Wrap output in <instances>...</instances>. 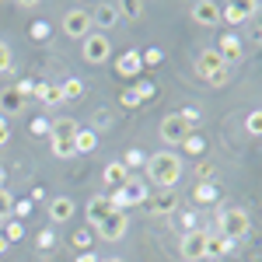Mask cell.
<instances>
[{
  "instance_id": "cell-41",
  "label": "cell",
  "mask_w": 262,
  "mask_h": 262,
  "mask_svg": "<svg viewBox=\"0 0 262 262\" xmlns=\"http://www.w3.org/2000/svg\"><path fill=\"white\" fill-rule=\"evenodd\" d=\"M32 39H49V25L46 21H35L32 25Z\"/></svg>"
},
{
  "instance_id": "cell-4",
  "label": "cell",
  "mask_w": 262,
  "mask_h": 262,
  "mask_svg": "<svg viewBox=\"0 0 262 262\" xmlns=\"http://www.w3.org/2000/svg\"><path fill=\"white\" fill-rule=\"evenodd\" d=\"M150 200V189H147V182L143 179H133L129 175V182L122 185V189H116L112 196H108V203L116 206V210H126L129 213V206H140V203Z\"/></svg>"
},
{
  "instance_id": "cell-25",
  "label": "cell",
  "mask_w": 262,
  "mask_h": 262,
  "mask_svg": "<svg viewBox=\"0 0 262 262\" xmlns=\"http://www.w3.org/2000/svg\"><path fill=\"white\" fill-rule=\"evenodd\" d=\"M49 150H53V158H60V161H67V158H74V154H77L74 140H49Z\"/></svg>"
},
{
  "instance_id": "cell-18",
  "label": "cell",
  "mask_w": 262,
  "mask_h": 262,
  "mask_svg": "<svg viewBox=\"0 0 262 262\" xmlns=\"http://www.w3.org/2000/svg\"><path fill=\"white\" fill-rule=\"evenodd\" d=\"M234 252V242H227L224 234H213L210 231V242H206V259H224Z\"/></svg>"
},
{
  "instance_id": "cell-42",
  "label": "cell",
  "mask_w": 262,
  "mask_h": 262,
  "mask_svg": "<svg viewBox=\"0 0 262 262\" xmlns=\"http://www.w3.org/2000/svg\"><path fill=\"white\" fill-rule=\"evenodd\" d=\"M32 133H35V137H49V122L35 119V122H32Z\"/></svg>"
},
{
  "instance_id": "cell-22",
  "label": "cell",
  "mask_w": 262,
  "mask_h": 262,
  "mask_svg": "<svg viewBox=\"0 0 262 262\" xmlns=\"http://www.w3.org/2000/svg\"><path fill=\"white\" fill-rule=\"evenodd\" d=\"M248 14H245L242 4H221V25H245Z\"/></svg>"
},
{
  "instance_id": "cell-28",
  "label": "cell",
  "mask_w": 262,
  "mask_h": 262,
  "mask_svg": "<svg viewBox=\"0 0 262 262\" xmlns=\"http://www.w3.org/2000/svg\"><path fill=\"white\" fill-rule=\"evenodd\" d=\"M179 227H182V234L196 231V227H200V213H196V210H185V213H179Z\"/></svg>"
},
{
  "instance_id": "cell-47",
  "label": "cell",
  "mask_w": 262,
  "mask_h": 262,
  "mask_svg": "<svg viewBox=\"0 0 262 262\" xmlns=\"http://www.w3.org/2000/svg\"><path fill=\"white\" fill-rule=\"evenodd\" d=\"M7 248H11V242H7V238H4V234H0V255H4V252H7Z\"/></svg>"
},
{
  "instance_id": "cell-34",
  "label": "cell",
  "mask_w": 262,
  "mask_h": 262,
  "mask_svg": "<svg viewBox=\"0 0 262 262\" xmlns=\"http://www.w3.org/2000/svg\"><path fill=\"white\" fill-rule=\"evenodd\" d=\"M4 238H7L11 245H14V242H21V238H25V227H21L18 221H7V231H4Z\"/></svg>"
},
{
  "instance_id": "cell-1",
  "label": "cell",
  "mask_w": 262,
  "mask_h": 262,
  "mask_svg": "<svg viewBox=\"0 0 262 262\" xmlns=\"http://www.w3.org/2000/svg\"><path fill=\"white\" fill-rule=\"evenodd\" d=\"M147 185H158V189H175L182 179V158L175 150H154L147 154Z\"/></svg>"
},
{
  "instance_id": "cell-14",
  "label": "cell",
  "mask_w": 262,
  "mask_h": 262,
  "mask_svg": "<svg viewBox=\"0 0 262 262\" xmlns=\"http://www.w3.org/2000/svg\"><path fill=\"white\" fill-rule=\"evenodd\" d=\"M217 53H221V60L231 67V63H242V56H245V46H242V39L234 35V32H227L221 39V46H217Z\"/></svg>"
},
{
  "instance_id": "cell-23",
  "label": "cell",
  "mask_w": 262,
  "mask_h": 262,
  "mask_svg": "<svg viewBox=\"0 0 262 262\" xmlns=\"http://www.w3.org/2000/svg\"><path fill=\"white\" fill-rule=\"evenodd\" d=\"M74 147H77V154H91V150L98 147V133H95V129H77Z\"/></svg>"
},
{
  "instance_id": "cell-19",
  "label": "cell",
  "mask_w": 262,
  "mask_h": 262,
  "mask_svg": "<svg viewBox=\"0 0 262 262\" xmlns=\"http://www.w3.org/2000/svg\"><path fill=\"white\" fill-rule=\"evenodd\" d=\"M116 67H119L122 77H140L143 60H140V53H133V49H129V53H122V56H119V63H116Z\"/></svg>"
},
{
  "instance_id": "cell-12",
  "label": "cell",
  "mask_w": 262,
  "mask_h": 262,
  "mask_svg": "<svg viewBox=\"0 0 262 262\" xmlns=\"http://www.w3.org/2000/svg\"><path fill=\"white\" fill-rule=\"evenodd\" d=\"M112 203H108V196H95V200H88V227L91 231H98L101 224H105V217H112Z\"/></svg>"
},
{
  "instance_id": "cell-49",
  "label": "cell",
  "mask_w": 262,
  "mask_h": 262,
  "mask_svg": "<svg viewBox=\"0 0 262 262\" xmlns=\"http://www.w3.org/2000/svg\"><path fill=\"white\" fill-rule=\"evenodd\" d=\"M0 189H4V171H0Z\"/></svg>"
},
{
  "instance_id": "cell-31",
  "label": "cell",
  "mask_w": 262,
  "mask_h": 262,
  "mask_svg": "<svg viewBox=\"0 0 262 262\" xmlns=\"http://www.w3.org/2000/svg\"><path fill=\"white\" fill-rule=\"evenodd\" d=\"M11 213H14V196L0 189V221H11Z\"/></svg>"
},
{
  "instance_id": "cell-40",
  "label": "cell",
  "mask_w": 262,
  "mask_h": 262,
  "mask_svg": "<svg viewBox=\"0 0 262 262\" xmlns=\"http://www.w3.org/2000/svg\"><path fill=\"white\" fill-rule=\"evenodd\" d=\"M119 105H126V108H137V105H140L137 91H122V95H119Z\"/></svg>"
},
{
  "instance_id": "cell-39",
  "label": "cell",
  "mask_w": 262,
  "mask_h": 262,
  "mask_svg": "<svg viewBox=\"0 0 262 262\" xmlns=\"http://www.w3.org/2000/svg\"><path fill=\"white\" fill-rule=\"evenodd\" d=\"M143 11H147L143 4H119V14H129V18H140Z\"/></svg>"
},
{
  "instance_id": "cell-17",
  "label": "cell",
  "mask_w": 262,
  "mask_h": 262,
  "mask_svg": "<svg viewBox=\"0 0 262 262\" xmlns=\"http://www.w3.org/2000/svg\"><path fill=\"white\" fill-rule=\"evenodd\" d=\"M77 129H81V126L70 119V116H60V119L49 122V140H74Z\"/></svg>"
},
{
  "instance_id": "cell-9",
  "label": "cell",
  "mask_w": 262,
  "mask_h": 262,
  "mask_svg": "<svg viewBox=\"0 0 262 262\" xmlns=\"http://www.w3.org/2000/svg\"><path fill=\"white\" fill-rule=\"evenodd\" d=\"M126 231H129V213L126 210H112V217H105V224L95 234H101V242H122Z\"/></svg>"
},
{
  "instance_id": "cell-8",
  "label": "cell",
  "mask_w": 262,
  "mask_h": 262,
  "mask_svg": "<svg viewBox=\"0 0 262 262\" xmlns=\"http://www.w3.org/2000/svg\"><path fill=\"white\" fill-rule=\"evenodd\" d=\"M158 133H161V140L168 143V147H182L185 137H189L192 129L185 126V119H182L179 112H171V116H164V119H161V129H158Z\"/></svg>"
},
{
  "instance_id": "cell-44",
  "label": "cell",
  "mask_w": 262,
  "mask_h": 262,
  "mask_svg": "<svg viewBox=\"0 0 262 262\" xmlns=\"http://www.w3.org/2000/svg\"><path fill=\"white\" fill-rule=\"evenodd\" d=\"M7 140H11V126H7L4 116H0V147H7Z\"/></svg>"
},
{
  "instance_id": "cell-43",
  "label": "cell",
  "mask_w": 262,
  "mask_h": 262,
  "mask_svg": "<svg viewBox=\"0 0 262 262\" xmlns=\"http://www.w3.org/2000/svg\"><path fill=\"white\" fill-rule=\"evenodd\" d=\"M74 242H77V248H81V252H88V248H91V231H81Z\"/></svg>"
},
{
  "instance_id": "cell-24",
  "label": "cell",
  "mask_w": 262,
  "mask_h": 262,
  "mask_svg": "<svg viewBox=\"0 0 262 262\" xmlns=\"http://www.w3.org/2000/svg\"><path fill=\"white\" fill-rule=\"evenodd\" d=\"M192 196H196V203H217L221 200V189H217L213 182H200V185L192 189Z\"/></svg>"
},
{
  "instance_id": "cell-32",
  "label": "cell",
  "mask_w": 262,
  "mask_h": 262,
  "mask_svg": "<svg viewBox=\"0 0 262 262\" xmlns=\"http://www.w3.org/2000/svg\"><path fill=\"white\" fill-rule=\"evenodd\" d=\"M245 129H248L252 137H262V108L248 112V119H245Z\"/></svg>"
},
{
  "instance_id": "cell-16",
  "label": "cell",
  "mask_w": 262,
  "mask_h": 262,
  "mask_svg": "<svg viewBox=\"0 0 262 262\" xmlns=\"http://www.w3.org/2000/svg\"><path fill=\"white\" fill-rule=\"evenodd\" d=\"M74 210H77V206H74L70 196H53V200H49V221L53 224H67L70 217H74Z\"/></svg>"
},
{
  "instance_id": "cell-6",
  "label": "cell",
  "mask_w": 262,
  "mask_h": 262,
  "mask_svg": "<svg viewBox=\"0 0 262 262\" xmlns=\"http://www.w3.org/2000/svg\"><path fill=\"white\" fill-rule=\"evenodd\" d=\"M81 56H84V63H91V67H101V63L112 56V42H108V35H101V32H91V35L81 42Z\"/></svg>"
},
{
  "instance_id": "cell-35",
  "label": "cell",
  "mask_w": 262,
  "mask_h": 262,
  "mask_svg": "<svg viewBox=\"0 0 262 262\" xmlns=\"http://www.w3.org/2000/svg\"><path fill=\"white\" fill-rule=\"evenodd\" d=\"M213 175H217V168H213L210 161H200V164H196V179H200V182H213Z\"/></svg>"
},
{
  "instance_id": "cell-29",
  "label": "cell",
  "mask_w": 262,
  "mask_h": 262,
  "mask_svg": "<svg viewBox=\"0 0 262 262\" xmlns=\"http://www.w3.org/2000/svg\"><path fill=\"white\" fill-rule=\"evenodd\" d=\"M11 67H14V49L0 39V74H11Z\"/></svg>"
},
{
  "instance_id": "cell-37",
  "label": "cell",
  "mask_w": 262,
  "mask_h": 262,
  "mask_svg": "<svg viewBox=\"0 0 262 262\" xmlns=\"http://www.w3.org/2000/svg\"><path fill=\"white\" fill-rule=\"evenodd\" d=\"M35 245H39L42 252H49V248H53V245H56V234H53V231H42L39 238H35Z\"/></svg>"
},
{
  "instance_id": "cell-27",
  "label": "cell",
  "mask_w": 262,
  "mask_h": 262,
  "mask_svg": "<svg viewBox=\"0 0 262 262\" xmlns=\"http://www.w3.org/2000/svg\"><path fill=\"white\" fill-rule=\"evenodd\" d=\"M182 147H185V154H192V158H200L203 150H206V140H203L200 133H189V137H185V143H182Z\"/></svg>"
},
{
  "instance_id": "cell-2",
  "label": "cell",
  "mask_w": 262,
  "mask_h": 262,
  "mask_svg": "<svg viewBox=\"0 0 262 262\" xmlns=\"http://www.w3.org/2000/svg\"><path fill=\"white\" fill-rule=\"evenodd\" d=\"M196 74L206 84H213V88H224V84L231 81V67L221 60L217 49H200L196 53Z\"/></svg>"
},
{
  "instance_id": "cell-30",
  "label": "cell",
  "mask_w": 262,
  "mask_h": 262,
  "mask_svg": "<svg viewBox=\"0 0 262 262\" xmlns=\"http://www.w3.org/2000/svg\"><path fill=\"white\" fill-rule=\"evenodd\" d=\"M143 161H147V154H143V150H137V147H129V150H126V158H122V164H126V171L140 168Z\"/></svg>"
},
{
  "instance_id": "cell-15",
  "label": "cell",
  "mask_w": 262,
  "mask_h": 262,
  "mask_svg": "<svg viewBox=\"0 0 262 262\" xmlns=\"http://www.w3.org/2000/svg\"><path fill=\"white\" fill-rule=\"evenodd\" d=\"M101 182H105V189H122L126 182H129V171H126V164L122 161H112V164H105V171H101Z\"/></svg>"
},
{
  "instance_id": "cell-46",
  "label": "cell",
  "mask_w": 262,
  "mask_h": 262,
  "mask_svg": "<svg viewBox=\"0 0 262 262\" xmlns=\"http://www.w3.org/2000/svg\"><path fill=\"white\" fill-rule=\"evenodd\" d=\"M77 262H98V255H91V252H81V255H77Z\"/></svg>"
},
{
  "instance_id": "cell-48",
  "label": "cell",
  "mask_w": 262,
  "mask_h": 262,
  "mask_svg": "<svg viewBox=\"0 0 262 262\" xmlns=\"http://www.w3.org/2000/svg\"><path fill=\"white\" fill-rule=\"evenodd\" d=\"M98 262H126V259H119V255H108V259H98Z\"/></svg>"
},
{
  "instance_id": "cell-36",
  "label": "cell",
  "mask_w": 262,
  "mask_h": 262,
  "mask_svg": "<svg viewBox=\"0 0 262 262\" xmlns=\"http://www.w3.org/2000/svg\"><path fill=\"white\" fill-rule=\"evenodd\" d=\"M140 60H143V63H150V67H158V63L164 60V49H158V46H150V49H147V53H143Z\"/></svg>"
},
{
  "instance_id": "cell-21",
  "label": "cell",
  "mask_w": 262,
  "mask_h": 262,
  "mask_svg": "<svg viewBox=\"0 0 262 262\" xmlns=\"http://www.w3.org/2000/svg\"><path fill=\"white\" fill-rule=\"evenodd\" d=\"M39 101H46V105H63V95H60V84H35V91H32Z\"/></svg>"
},
{
  "instance_id": "cell-50",
  "label": "cell",
  "mask_w": 262,
  "mask_h": 262,
  "mask_svg": "<svg viewBox=\"0 0 262 262\" xmlns=\"http://www.w3.org/2000/svg\"><path fill=\"white\" fill-rule=\"evenodd\" d=\"M259 39H262V35H259Z\"/></svg>"
},
{
  "instance_id": "cell-11",
  "label": "cell",
  "mask_w": 262,
  "mask_h": 262,
  "mask_svg": "<svg viewBox=\"0 0 262 262\" xmlns=\"http://www.w3.org/2000/svg\"><path fill=\"white\" fill-rule=\"evenodd\" d=\"M119 4H98V7H95V11H91V21H95V32H101V35H105V32H108V28H116V25H119Z\"/></svg>"
},
{
  "instance_id": "cell-7",
  "label": "cell",
  "mask_w": 262,
  "mask_h": 262,
  "mask_svg": "<svg viewBox=\"0 0 262 262\" xmlns=\"http://www.w3.org/2000/svg\"><path fill=\"white\" fill-rule=\"evenodd\" d=\"M206 242H210V231H206V227H196V231L182 234V245H179L182 259H185V262H200V259H206Z\"/></svg>"
},
{
  "instance_id": "cell-26",
  "label": "cell",
  "mask_w": 262,
  "mask_h": 262,
  "mask_svg": "<svg viewBox=\"0 0 262 262\" xmlns=\"http://www.w3.org/2000/svg\"><path fill=\"white\" fill-rule=\"evenodd\" d=\"M60 95H63V101H70V98H81V95H84V84L77 81V77H67V81L60 84Z\"/></svg>"
},
{
  "instance_id": "cell-33",
  "label": "cell",
  "mask_w": 262,
  "mask_h": 262,
  "mask_svg": "<svg viewBox=\"0 0 262 262\" xmlns=\"http://www.w3.org/2000/svg\"><path fill=\"white\" fill-rule=\"evenodd\" d=\"M179 116L185 119V126H189V129H192L196 122H203V112H200V108H192V105H185V108H182Z\"/></svg>"
},
{
  "instance_id": "cell-38",
  "label": "cell",
  "mask_w": 262,
  "mask_h": 262,
  "mask_svg": "<svg viewBox=\"0 0 262 262\" xmlns=\"http://www.w3.org/2000/svg\"><path fill=\"white\" fill-rule=\"evenodd\" d=\"M133 91H137V98H154V84L150 81H137V88H133Z\"/></svg>"
},
{
  "instance_id": "cell-10",
  "label": "cell",
  "mask_w": 262,
  "mask_h": 262,
  "mask_svg": "<svg viewBox=\"0 0 262 262\" xmlns=\"http://www.w3.org/2000/svg\"><path fill=\"white\" fill-rule=\"evenodd\" d=\"M189 18L203 25V28H213V25H221V4H213V0H196L192 7H189Z\"/></svg>"
},
{
  "instance_id": "cell-5",
  "label": "cell",
  "mask_w": 262,
  "mask_h": 262,
  "mask_svg": "<svg viewBox=\"0 0 262 262\" xmlns=\"http://www.w3.org/2000/svg\"><path fill=\"white\" fill-rule=\"evenodd\" d=\"M60 28H63V35L67 39H88L91 32H95V21H91V11H84V7H70L67 14H63L60 21Z\"/></svg>"
},
{
  "instance_id": "cell-13",
  "label": "cell",
  "mask_w": 262,
  "mask_h": 262,
  "mask_svg": "<svg viewBox=\"0 0 262 262\" xmlns=\"http://www.w3.org/2000/svg\"><path fill=\"white\" fill-rule=\"evenodd\" d=\"M175 210H179L175 189H158V196L150 200V213H154V217H171Z\"/></svg>"
},
{
  "instance_id": "cell-20",
  "label": "cell",
  "mask_w": 262,
  "mask_h": 262,
  "mask_svg": "<svg viewBox=\"0 0 262 262\" xmlns=\"http://www.w3.org/2000/svg\"><path fill=\"white\" fill-rule=\"evenodd\" d=\"M21 108H25V98H21L14 88H4V91H0V112L14 116V112H21Z\"/></svg>"
},
{
  "instance_id": "cell-45",
  "label": "cell",
  "mask_w": 262,
  "mask_h": 262,
  "mask_svg": "<svg viewBox=\"0 0 262 262\" xmlns=\"http://www.w3.org/2000/svg\"><path fill=\"white\" fill-rule=\"evenodd\" d=\"M14 91L25 98V95H32V91H35V84H32V81H18V88H14Z\"/></svg>"
},
{
  "instance_id": "cell-3",
  "label": "cell",
  "mask_w": 262,
  "mask_h": 262,
  "mask_svg": "<svg viewBox=\"0 0 262 262\" xmlns=\"http://www.w3.org/2000/svg\"><path fill=\"white\" fill-rule=\"evenodd\" d=\"M248 227H252V221H248V213L242 206H227V210L217 213V234H224L227 242L238 245L242 238H248Z\"/></svg>"
}]
</instances>
